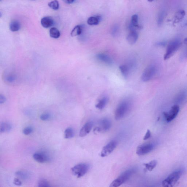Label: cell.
Segmentation results:
<instances>
[{
	"label": "cell",
	"mask_w": 187,
	"mask_h": 187,
	"mask_svg": "<svg viewBox=\"0 0 187 187\" xmlns=\"http://www.w3.org/2000/svg\"><path fill=\"white\" fill-rule=\"evenodd\" d=\"M41 23L43 27L48 28L54 25V21L51 17H46L42 18Z\"/></svg>",
	"instance_id": "e0dca14e"
},
{
	"label": "cell",
	"mask_w": 187,
	"mask_h": 187,
	"mask_svg": "<svg viewBox=\"0 0 187 187\" xmlns=\"http://www.w3.org/2000/svg\"><path fill=\"white\" fill-rule=\"evenodd\" d=\"M34 159L39 163H44L48 161L49 159L46 154L42 153H37L33 155Z\"/></svg>",
	"instance_id": "2e32d148"
},
{
	"label": "cell",
	"mask_w": 187,
	"mask_h": 187,
	"mask_svg": "<svg viewBox=\"0 0 187 187\" xmlns=\"http://www.w3.org/2000/svg\"><path fill=\"white\" fill-rule=\"evenodd\" d=\"M6 101V98L2 95H0V103H4Z\"/></svg>",
	"instance_id": "8d00e7d4"
},
{
	"label": "cell",
	"mask_w": 187,
	"mask_h": 187,
	"mask_svg": "<svg viewBox=\"0 0 187 187\" xmlns=\"http://www.w3.org/2000/svg\"><path fill=\"white\" fill-rule=\"evenodd\" d=\"M89 166L86 163H80L77 164L72 168L73 174L78 178H80L85 176L88 172Z\"/></svg>",
	"instance_id": "8992f818"
},
{
	"label": "cell",
	"mask_w": 187,
	"mask_h": 187,
	"mask_svg": "<svg viewBox=\"0 0 187 187\" xmlns=\"http://www.w3.org/2000/svg\"><path fill=\"white\" fill-rule=\"evenodd\" d=\"M48 6L51 9L54 10V11H57L59 8V4L57 0H54V1L50 2L48 3Z\"/></svg>",
	"instance_id": "83f0119b"
},
{
	"label": "cell",
	"mask_w": 187,
	"mask_h": 187,
	"mask_svg": "<svg viewBox=\"0 0 187 187\" xmlns=\"http://www.w3.org/2000/svg\"><path fill=\"white\" fill-rule=\"evenodd\" d=\"M131 102L128 99H124L119 103L115 112V118L117 120L123 119L129 112Z\"/></svg>",
	"instance_id": "6da1fadb"
},
{
	"label": "cell",
	"mask_w": 187,
	"mask_h": 187,
	"mask_svg": "<svg viewBox=\"0 0 187 187\" xmlns=\"http://www.w3.org/2000/svg\"><path fill=\"white\" fill-rule=\"evenodd\" d=\"M74 130L71 128H68L65 130L64 132V138L65 139H71L74 137Z\"/></svg>",
	"instance_id": "4316f807"
},
{
	"label": "cell",
	"mask_w": 187,
	"mask_h": 187,
	"mask_svg": "<svg viewBox=\"0 0 187 187\" xmlns=\"http://www.w3.org/2000/svg\"><path fill=\"white\" fill-rule=\"evenodd\" d=\"M182 174V172L181 170H177L172 172L166 179L163 181V186L165 187L174 186L179 180Z\"/></svg>",
	"instance_id": "277c9868"
},
{
	"label": "cell",
	"mask_w": 187,
	"mask_h": 187,
	"mask_svg": "<svg viewBox=\"0 0 187 187\" xmlns=\"http://www.w3.org/2000/svg\"><path fill=\"white\" fill-rule=\"evenodd\" d=\"M109 99L108 97H104L101 98L98 101V102L95 105L96 108L99 110L104 109L108 103Z\"/></svg>",
	"instance_id": "ac0fdd59"
},
{
	"label": "cell",
	"mask_w": 187,
	"mask_h": 187,
	"mask_svg": "<svg viewBox=\"0 0 187 187\" xmlns=\"http://www.w3.org/2000/svg\"><path fill=\"white\" fill-rule=\"evenodd\" d=\"M185 15V12L184 10H180L177 11L175 15L174 23H178L180 22L183 19Z\"/></svg>",
	"instance_id": "d6986e66"
},
{
	"label": "cell",
	"mask_w": 187,
	"mask_h": 187,
	"mask_svg": "<svg viewBox=\"0 0 187 187\" xmlns=\"http://www.w3.org/2000/svg\"><path fill=\"white\" fill-rule=\"evenodd\" d=\"M14 184L17 186H21L22 183V182L19 179L17 178H15L14 180Z\"/></svg>",
	"instance_id": "e575fe53"
},
{
	"label": "cell",
	"mask_w": 187,
	"mask_h": 187,
	"mask_svg": "<svg viewBox=\"0 0 187 187\" xmlns=\"http://www.w3.org/2000/svg\"><path fill=\"white\" fill-rule=\"evenodd\" d=\"M185 26H187V20L186 22H185Z\"/></svg>",
	"instance_id": "60d3db41"
},
{
	"label": "cell",
	"mask_w": 187,
	"mask_h": 187,
	"mask_svg": "<svg viewBox=\"0 0 187 187\" xmlns=\"http://www.w3.org/2000/svg\"><path fill=\"white\" fill-rule=\"evenodd\" d=\"M12 128V125L9 123H2L0 126V133H3L9 132L11 131Z\"/></svg>",
	"instance_id": "ffe728a7"
},
{
	"label": "cell",
	"mask_w": 187,
	"mask_h": 187,
	"mask_svg": "<svg viewBox=\"0 0 187 187\" xmlns=\"http://www.w3.org/2000/svg\"><path fill=\"white\" fill-rule=\"evenodd\" d=\"M101 17L99 16L89 17L87 20V24L90 25H98Z\"/></svg>",
	"instance_id": "44dd1931"
},
{
	"label": "cell",
	"mask_w": 187,
	"mask_h": 187,
	"mask_svg": "<svg viewBox=\"0 0 187 187\" xmlns=\"http://www.w3.org/2000/svg\"><path fill=\"white\" fill-rule=\"evenodd\" d=\"M187 99V90H183L180 91L176 95L175 98V102L181 103L185 101Z\"/></svg>",
	"instance_id": "9a60e30c"
},
{
	"label": "cell",
	"mask_w": 187,
	"mask_h": 187,
	"mask_svg": "<svg viewBox=\"0 0 187 187\" xmlns=\"http://www.w3.org/2000/svg\"><path fill=\"white\" fill-rule=\"evenodd\" d=\"M21 27L20 23L17 21H14L11 22L10 25V29L11 31L13 32H17L19 30Z\"/></svg>",
	"instance_id": "7402d4cb"
},
{
	"label": "cell",
	"mask_w": 187,
	"mask_h": 187,
	"mask_svg": "<svg viewBox=\"0 0 187 187\" xmlns=\"http://www.w3.org/2000/svg\"><path fill=\"white\" fill-rule=\"evenodd\" d=\"M151 133L150 132V130L149 129L147 130V133H146V135L144 136L143 137V140H147L149 139V138L151 137Z\"/></svg>",
	"instance_id": "836d02e7"
},
{
	"label": "cell",
	"mask_w": 187,
	"mask_h": 187,
	"mask_svg": "<svg viewBox=\"0 0 187 187\" xmlns=\"http://www.w3.org/2000/svg\"><path fill=\"white\" fill-rule=\"evenodd\" d=\"M93 125L92 122L89 121L85 124L80 130L79 136L84 137L90 133Z\"/></svg>",
	"instance_id": "7c38bea8"
},
{
	"label": "cell",
	"mask_w": 187,
	"mask_h": 187,
	"mask_svg": "<svg viewBox=\"0 0 187 187\" xmlns=\"http://www.w3.org/2000/svg\"><path fill=\"white\" fill-rule=\"evenodd\" d=\"M147 1L149 2H152V1H155V0H147Z\"/></svg>",
	"instance_id": "ab89813d"
},
{
	"label": "cell",
	"mask_w": 187,
	"mask_h": 187,
	"mask_svg": "<svg viewBox=\"0 0 187 187\" xmlns=\"http://www.w3.org/2000/svg\"><path fill=\"white\" fill-rule=\"evenodd\" d=\"M154 148L153 144L151 143H145L138 146L137 154L139 156L145 155L151 152Z\"/></svg>",
	"instance_id": "30bf717a"
},
{
	"label": "cell",
	"mask_w": 187,
	"mask_h": 187,
	"mask_svg": "<svg viewBox=\"0 0 187 187\" xmlns=\"http://www.w3.org/2000/svg\"><path fill=\"white\" fill-rule=\"evenodd\" d=\"M158 72L157 66L155 64H151L144 70L141 77V80L144 82H148L154 78Z\"/></svg>",
	"instance_id": "5b68a950"
},
{
	"label": "cell",
	"mask_w": 187,
	"mask_h": 187,
	"mask_svg": "<svg viewBox=\"0 0 187 187\" xmlns=\"http://www.w3.org/2000/svg\"><path fill=\"white\" fill-rule=\"evenodd\" d=\"M186 58H187V54H186Z\"/></svg>",
	"instance_id": "b9f144b4"
},
{
	"label": "cell",
	"mask_w": 187,
	"mask_h": 187,
	"mask_svg": "<svg viewBox=\"0 0 187 187\" xmlns=\"http://www.w3.org/2000/svg\"><path fill=\"white\" fill-rule=\"evenodd\" d=\"M1 1H2V0H1Z\"/></svg>",
	"instance_id": "7bdbcfd3"
},
{
	"label": "cell",
	"mask_w": 187,
	"mask_h": 187,
	"mask_svg": "<svg viewBox=\"0 0 187 187\" xmlns=\"http://www.w3.org/2000/svg\"><path fill=\"white\" fill-rule=\"evenodd\" d=\"M65 1L67 3L72 4L74 2L75 0H65Z\"/></svg>",
	"instance_id": "74e56055"
},
{
	"label": "cell",
	"mask_w": 187,
	"mask_h": 187,
	"mask_svg": "<svg viewBox=\"0 0 187 187\" xmlns=\"http://www.w3.org/2000/svg\"><path fill=\"white\" fill-rule=\"evenodd\" d=\"M82 29L80 25H77L75 27L71 32V35L72 37H74L80 35L82 33Z\"/></svg>",
	"instance_id": "603a6c76"
},
{
	"label": "cell",
	"mask_w": 187,
	"mask_h": 187,
	"mask_svg": "<svg viewBox=\"0 0 187 187\" xmlns=\"http://www.w3.org/2000/svg\"><path fill=\"white\" fill-rule=\"evenodd\" d=\"M50 36L52 38H58L60 37V33L59 30L56 28H51L50 31Z\"/></svg>",
	"instance_id": "cb8c5ba5"
},
{
	"label": "cell",
	"mask_w": 187,
	"mask_h": 187,
	"mask_svg": "<svg viewBox=\"0 0 187 187\" xmlns=\"http://www.w3.org/2000/svg\"><path fill=\"white\" fill-rule=\"evenodd\" d=\"M157 163V162L156 160H153L148 163H144L143 165L145 166L146 169L149 171L151 172L156 167Z\"/></svg>",
	"instance_id": "d4e9b609"
},
{
	"label": "cell",
	"mask_w": 187,
	"mask_h": 187,
	"mask_svg": "<svg viewBox=\"0 0 187 187\" xmlns=\"http://www.w3.org/2000/svg\"><path fill=\"white\" fill-rule=\"evenodd\" d=\"M117 142L113 140L103 147L100 153V156L102 157H105L110 154L117 147Z\"/></svg>",
	"instance_id": "8fae6325"
},
{
	"label": "cell",
	"mask_w": 187,
	"mask_h": 187,
	"mask_svg": "<svg viewBox=\"0 0 187 187\" xmlns=\"http://www.w3.org/2000/svg\"><path fill=\"white\" fill-rule=\"evenodd\" d=\"M131 24L137 28L138 30L141 29L142 28V26L139 25L138 24V17L137 15H135L132 16Z\"/></svg>",
	"instance_id": "484cf974"
},
{
	"label": "cell",
	"mask_w": 187,
	"mask_h": 187,
	"mask_svg": "<svg viewBox=\"0 0 187 187\" xmlns=\"http://www.w3.org/2000/svg\"><path fill=\"white\" fill-rule=\"evenodd\" d=\"M38 187H50V184L49 182L46 180L41 179L39 180L38 184Z\"/></svg>",
	"instance_id": "f546056e"
},
{
	"label": "cell",
	"mask_w": 187,
	"mask_h": 187,
	"mask_svg": "<svg viewBox=\"0 0 187 187\" xmlns=\"http://www.w3.org/2000/svg\"><path fill=\"white\" fill-rule=\"evenodd\" d=\"M180 109L179 106L176 105L172 107L169 111L164 112L163 115L166 121L169 122L175 118L179 112Z\"/></svg>",
	"instance_id": "9c48e42d"
},
{
	"label": "cell",
	"mask_w": 187,
	"mask_h": 187,
	"mask_svg": "<svg viewBox=\"0 0 187 187\" xmlns=\"http://www.w3.org/2000/svg\"><path fill=\"white\" fill-rule=\"evenodd\" d=\"M181 44V41L179 39H174L170 42L168 45L164 55V60H167L173 56L180 48Z\"/></svg>",
	"instance_id": "7a4b0ae2"
},
{
	"label": "cell",
	"mask_w": 187,
	"mask_h": 187,
	"mask_svg": "<svg viewBox=\"0 0 187 187\" xmlns=\"http://www.w3.org/2000/svg\"><path fill=\"white\" fill-rule=\"evenodd\" d=\"M135 170L131 168L125 171L120 176L118 177L114 180L110 185V187H118L127 181L130 177L135 173Z\"/></svg>",
	"instance_id": "3957f363"
},
{
	"label": "cell",
	"mask_w": 187,
	"mask_h": 187,
	"mask_svg": "<svg viewBox=\"0 0 187 187\" xmlns=\"http://www.w3.org/2000/svg\"><path fill=\"white\" fill-rule=\"evenodd\" d=\"M16 175L23 179H26L29 177V175L27 172L24 171H18L16 172Z\"/></svg>",
	"instance_id": "f1b7e54d"
},
{
	"label": "cell",
	"mask_w": 187,
	"mask_h": 187,
	"mask_svg": "<svg viewBox=\"0 0 187 187\" xmlns=\"http://www.w3.org/2000/svg\"><path fill=\"white\" fill-rule=\"evenodd\" d=\"M40 119L42 121H47L50 119V115L49 114H43L40 116Z\"/></svg>",
	"instance_id": "d6a6232c"
},
{
	"label": "cell",
	"mask_w": 187,
	"mask_h": 187,
	"mask_svg": "<svg viewBox=\"0 0 187 187\" xmlns=\"http://www.w3.org/2000/svg\"><path fill=\"white\" fill-rule=\"evenodd\" d=\"M166 44L165 42H156L155 45L158 46H166Z\"/></svg>",
	"instance_id": "d590c367"
},
{
	"label": "cell",
	"mask_w": 187,
	"mask_h": 187,
	"mask_svg": "<svg viewBox=\"0 0 187 187\" xmlns=\"http://www.w3.org/2000/svg\"><path fill=\"white\" fill-rule=\"evenodd\" d=\"M138 37L139 35L137 32L130 31V33L127 37V40L128 43L132 45L137 42Z\"/></svg>",
	"instance_id": "5bb4252c"
},
{
	"label": "cell",
	"mask_w": 187,
	"mask_h": 187,
	"mask_svg": "<svg viewBox=\"0 0 187 187\" xmlns=\"http://www.w3.org/2000/svg\"><path fill=\"white\" fill-rule=\"evenodd\" d=\"M135 65V62L131 61L127 64L121 65L119 67L120 70L124 78L126 79L128 78Z\"/></svg>",
	"instance_id": "52a82bcc"
},
{
	"label": "cell",
	"mask_w": 187,
	"mask_h": 187,
	"mask_svg": "<svg viewBox=\"0 0 187 187\" xmlns=\"http://www.w3.org/2000/svg\"><path fill=\"white\" fill-rule=\"evenodd\" d=\"M164 15H165V13H164V12L163 11L160 13L159 15L158 20V24L159 26H160L163 23V22Z\"/></svg>",
	"instance_id": "4dcf8cb0"
},
{
	"label": "cell",
	"mask_w": 187,
	"mask_h": 187,
	"mask_svg": "<svg viewBox=\"0 0 187 187\" xmlns=\"http://www.w3.org/2000/svg\"><path fill=\"white\" fill-rule=\"evenodd\" d=\"M99 126L94 129L95 131L107 132L110 129L111 122L110 120L107 118L101 119L99 123Z\"/></svg>",
	"instance_id": "ba28073f"
},
{
	"label": "cell",
	"mask_w": 187,
	"mask_h": 187,
	"mask_svg": "<svg viewBox=\"0 0 187 187\" xmlns=\"http://www.w3.org/2000/svg\"><path fill=\"white\" fill-rule=\"evenodd\" d=\"M33 132V129L30 127H28L25 128L23 130V133L25 135H28L31 134Z\"/></svg>",
	"instance_id": "1f68e13d"
},
{
	"label": "cell",
	"mask_w": 187,
	"mask_h": 187,
	"mask_svg": "<svg viewBox=\"0 0 187 187\" xmlns=\"http://www.w3.org/2000/svg\"><path fill=\"white\" fill-rule=\"evenodd\" d=\"M184 42L185 44H187V37L184 39Z\"/></svg>",
	"instance_id": "f35d334b"
},
{
	"label": "cell",
	"mask_w": 187,
	"mask_h": 187,
	"mask_svg": "<svg viewBox=\"0 0 187 187\" xmlns=\"http://www.w3.org/2000/svg\"><path fill=\"white\" fill-rule=\"evenodd\" d=\"M96 58L98 60L105 64L108 65H111L113 63V61L110 56L104 54H98Z\"/></svg>",
	"instance_id": "4fadbf2b"
}]
</instances>
